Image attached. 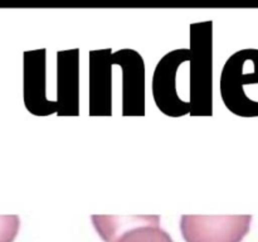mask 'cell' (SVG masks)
Masks as SVG:
<instances>
[{
    "mask_svg": "<svg viewBox=\"0 0 258 242\" xmlns=\"http://www.w3.org/2000/svg\"><path fill=\"white\" fill-rule=\"evenodd\" d=\"M111 49L90 52V115L103 116L112 113Z\"/></svg>",
    "mask_w": 258,
    "mask_h": 242,
    "instance_id": "ba28073f",
    "label": "cell"
},
{
    "mask_svg": "<svg viewBox=\"0 0 258 242\" xmlns=\"http://www.w3.org/2000/svg\"><path fill=\"white\" fill-rule=\"evenodd\" d=\"M20 219L17 214L0 216V242H13L19 232Z\"/></svg>",
    "mask_w": 258,
    "mask_h": 242,
    "instance_id": "30bf717a",
    "label": "cell"
},
{
    "mask_svg": "<svg viewBox=\"0 0 258 242\" xmlns=\"http://www.w3.org/2000/svg\"><path fill=\"white\" fill-rule=\"evenodd\" d=\"M258 83V49H242L228 58L221 75V95L226 107L242 117L258 116V101L244 86Z\"/></svg>",
    "mask_w": 258,
    "mask_h": 242,
    "instance_id": "7a4b0ae2",
    "label": "cell"
},
{
    "mask_svg": "<svg viewBox=\"0 0 258 242\" xmlns=\"http://www.w3.org/2000/svg\"><path fill=\"white\" fill-rule=\"evenodd\" d=\"M252 216H181L186 242H241L251 227Z\"/></svg>",
    "mask_w": 258,
    "mask_h": 242,
    "instance_id": "5b68a950",
    "label": "cell"
},
{
    "mask_svg": "<svg viewBox=\"0 0 258 242\" xmlns=\"http://www.w3.org/2000/svg\"><path fill=\"white\" fill-rule=\"evenodd\" d=\"M105 242H174L160 227L159 216H92Z\"/></svg>",
    "mask_w": 258,
    "mask_h": 242,
    "instance_id": "3957f363",
    "label": "cell"
},
{
    "mask_svg": "<svg viewBox=\"0 0 258 242\" xmlns=\"http://www.w3.org/2000/svg\"><path fill=\"white\" fill-rule=\"evenodd\" d=\"M191 59L189 62V86L193 116H209L213 108V52L212 22L197 23L190 27Z\"/></svg>",
    "mask_w": 258,
    "mask_h": 242,
    "instance_id": "6da1fadb",
    "label": "cell"
},
{
    "mask_svg": "<svg viewBox=\"0 0 258 242\" xmlns=\"http://www.w3.org/2000/svg\"><path fill=\"white\" fill-rule=\"evenodd\" d=\"M190 49H175L164 55L156 65L153 77V96L163 113L179 117L191 112L190 102L181 100L178 90L179 67L190 62Z\"/></svg>",
    "mask_w": 258,
    "mask_h": 242,
    "instance_id": "277c9868",
    "label": "cell"
},
{
    "mask_svg": "<svg viewBox=\"0 0 258 242\" xmlns=\"http://www.w3.org/2000/svg\"><path fill=\"white\" fill-rule=\"evenodd\" d=\"M58 57V115L78 113V50H62Z\"/></svg>",
    "mask_w": 258,
    "mask_h": 242,
    "instance_id": "9c48e42d",
    "label": "cell"
},
{
    "mask_svg": "<svg viewBox=\"0 0 258 242\" xmlns=\"http://www.w3.org/2000/svg\"><path fill=\"white\" fill-rule=\"evenodd\" d=\"M24 102L34 115L57 112L55 102L45 96V49L24 53Z\"/></svg>",
    "mask_w": 258,
    "mask_h": 242,
    "instance_id": "52a82bcc",
    "label": "cell"
},
{
    "mask_svg": "<svg viewBox=\"0 0 258 242\" xmlns=\"http://www.w3.org/2000/svg\"><path fill=\"white\" fill-rule=\"evenodd\" d=\"M112 63L122 70V113L145 115V67L143 57L133 49L112 53Z\"/></svg>",
    "mask_w": 258,
    "mask_h": 242,
    "instance_id": "8992f818",
    "label": "cell"
}]
</instances>
